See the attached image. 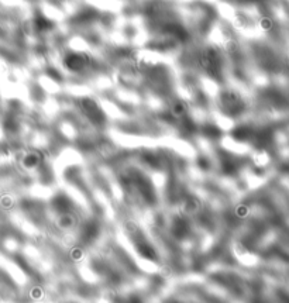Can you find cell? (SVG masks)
<instances>
[{
	"instance_id": "3",
	"label": "cell",
	"mask_w": 289,
	"mask_h": 303,
	"mask_svg": "<svg viewBox=\"0 0 289 303\" xmlns=\"http://www.w3.org/2000/svg\"><path fill=\"white\" fill-rule=\"evenodd\" d=\"M219 103L220 107H221V112L230 117H236L244 110V102H243L241 96L233 90L223 92L219 97Z\"/></svg>"
},
{
	"instance_id": "2",
	"label": "cell",
	"mask_w": 289,
	"mask_h": 303,
	"mask_svg": "<svg viewBox=\"0 0 289 303\" xmlns=\"http://www.w3.org/2000/svg\"><path fill=\"white\" fill-rule=\"evenodd\" d=\"M129 234H130V238H132L136 250H137V252L140 254L143 258H145V260L148 261L158 260V254L157 251H155V248L151 245V242L147 240V237L143 234L141 230H139L136 226H130Z\"/></svg>"
},
{
	"instance_id": "1",
	"label": "cell",
	"mask_w": 289,
	"mask_h": 303,
	"mask_svg": "<svg viewBox=\"0 0 289 303\" xmlns=\"http://www.w3.org/2000/svg\"><path fill=\"white\" fill-rule=\"evenodd\" d=\"M123 185L134 189L149 205H152L157 200V195H155V191L152 188V183L147 178H144L141 173L132 172L130 175H124Z\"/></svg>"
},
{
	"instance_id": "5",
	"label": "cell",
	"mask_w": 289,
	"mask_h": 303,
	"mask_svg": "<svg viewBox=\"0 0 289 303\" xmlns=\"http://www.w3.org/2000/svg\"><path fill=\"white\" fill-rule=\"evenodd\" d=\"M89 57L79 54V52H70L65 58H64V65L68 68L71 72H82L89 67Z\"/></svg>"
},
{
	"instance_id": "4",
	"label": "cell",
	"mask_w": 289,
	"mask_h": 303,
	"mask_svg": "<svg viewBox=\"0 0 289 303\" xmlns=\"http://www.w3.org/2000/svg\"><path fill=\"white\" fill-rule=\"evenodd\" d=\"M79 106H80V110L85 113V116L88 117L89 120L95 124H102L105 121V113L102 112L100 106L90 97H83L80 102H79Z\"/></svg>"
},
{
	"instance_id": "9",
	"label": "cell",
	"mask_w": 289,
	"mask_h": 303,
	"mask_svg": "<svg viewBox=\"0 0 289 303\" xmlns=\"http://www.w3.org/2000/svg\"><path fill=\"white\" fill-rule=\"evenodd\" d=\"M37 27L40 28V30H43V31H45L47 28H51V23L47 20L45 17H40L38 20H37Z\"/></svg>"
},
{
	"instance_id": "6",
	"label": "cell",
	"mask_w": 289,
	"mask_h": 303,
	"mask_svg": "<svg viewBox=\"0 0 289 303\" xmlns=\"http://www.w3.org/2000/svg\"><path fill=\"white\" fill-rule=\"evenodd\" d=\"M53 208L57 213H61V215H67L70 213L71 208H72V202L68 196H65L64 193L57 195L53 200Z\"/></svg>"
},
{
	"instance_id": "7",
	"label": "cell",
	"mask_w": 289,
	"mask_h": 303,
	"mask_svg": "<svg viewBox=\"0 0 289 303\" xmlns=\"http://www.w3.org/2000/svg\"><path fill=\"white\" fill-rule=\"evenodd\" d=\"M191 231V226H189V222L184 219V217H176L172 223V233L175 237L178 238H184Z\"/></svg>"
},
{
	"instance_id": "8",
	"label": "cell",
	"mask_w": 289,
	"mask_h": 303,
	"mask_svg": "<svg viewBox=\"0 0 289 303\" xmlns=\"http://www.w3.org/2000/svg\"><path fill=\"white\" fill-rule=\"evenodd\" d=\"M99 233V226L96 222H89L88 225L85 226V228L82 230V237L85 241H92Z\"/></svg>"
}]
</instances>
